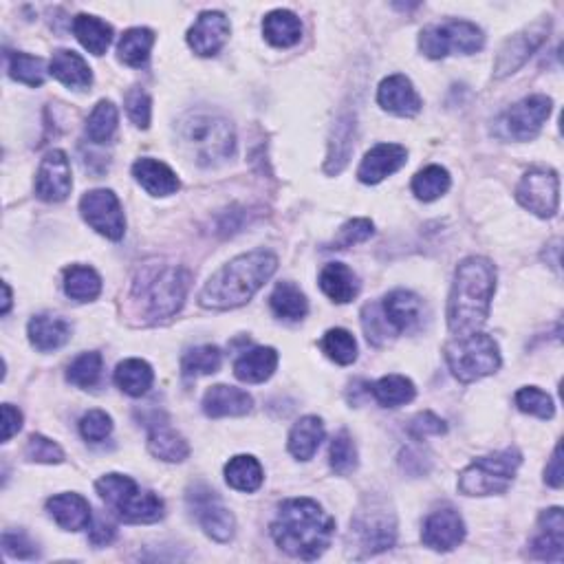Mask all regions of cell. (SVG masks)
Segmentation results:
<instances>
[{
  "label": "cell",
  "instance_id": "1",
  "mask_svg": "<svg viewBox=\"0 0 564 564\" xmlns=\"http://www.w3.org/2000/svg\"><path fill=\"white\" fill-rule=\"evenodd\" d=\"M335 534V518L311 501L289 498L271 520V538L276 545L300 560H316L329 549Z\"/></svg>",
  "mask_w": 564,
  "mask_h": 564
},
{
  "label": "cell",
  "instance_id": "2",
  "mask_svg": "<svg viewBox=\"0 0 564 564\" xmlns=\"http://www.w3.org/2000/svg\"><path fill=\"white\" fill-rule=\"evenodd\" d=\"M496 291V267L483 256H470L457 267L448 300V327L454 335L479 331L490 318Z\"/></svg>",
  "mask_w": 564,
  "mask_h": 564
},
{
  "label": "cell",
  "instance_id": "3",
  "mask_svg": "<svg viewBox=\"0 0 564 564\" xmlns=\"http://www.w3.org/2000/svg\"><path fill=\"white\" fill-rule=\"evenodd\" d=\"M276 269L278 258L267 249H254V252L236 256L205 282L199 294V305L216 311L243 307L274 276Z\"/></svg>",
  "mask_w": 564,
  "mask_h": 564
},
{
  "label": "cell",
  "instance_id": "4",
  "mask_svg": "<svg viewBox=\"0 0 564 564\" xmlns=\"http://www.w3.org/2000/svg\"><path fill=\"white\" fill-rule=\"evenodd\" d=\"M192 274L181 265H141L133 282V300L150 322L172 318L186 302Z\"/></svg>",
  "mask_w": 564,
  "mask_h": 564
},
{
  "label": "cell",
  "instance_id": "5",
  "mask_svg": "<svg viewBox=\"0 0 564 564\" xmlns=\"http://www.w3.org/2000/svg\"><path fill=\"white\" fill-rule=\"evenodd\" d=\"M181 148L199 166H219L234 155L236 135L230 119L208 111H192L177 124Z\"/></svg>",
  "mask_w": 564,
  "mask_h": 564
},
{
  "label": "cell",
  "instance_id": "6",
  "mask_svg": "<svg viewBox=\"0 0 564 564\" xmlns=\"http://www.w3.org/2000/svg\"><path fill=\"white\" fill-rule=\"evenodd\" d=\"M95 490L102 501L126 523H157L164 518V501L155 492H146L124 474H106L97 479Z\"/></svg>",
  "mask_w": 564,
  "mask_h": 564
},
{
  "label": "cell",
  "instance_id": "7",
  "mask_svg": "<svg viewBox=\"0 0 564 564\" xmlns=\"http://www.w3.org/2000/svg\"><path fill=\"white\" fill-rule=\"evenodd\" d=\"M397 540V518L382 498H366L351 520V551L355 558H371Z\"/></svg>",
  "mask_w": 564,
  "mask_h": 564
},
{
  "label": "cell",
  "instance_id": "8",
  "mask_svg": "<svg viewBox=\"0 0 564 564\" xmlns=\"http://www.w3.org/2000/svg\"><path fill=\"white\" fill-rule=\"evenodd\" d=\"M523 463V454L516 448L487 454L472 461L459 476V490L465 496L503 494L512 487L516 472Z\"/></svg>",
  "mask_w": 564,
  "mask_h": 564
},
{
  "label": "cell",
  "instance_id": "9",
  "mask_svg": "<svg viewBox=\"0 0 564 564\" xmlns=\"http://www.w3.org/2000/svg\"><path fill=\"white\" fill-rule=\"evenodd\" d=\"M443 353H446V362L452 375L463 384H470L476 382V379L492 375L498 371V366H501L498 344L490 335L479 331L452 340L450 344H446Z\"/></svg>",
  "mask_w": 564,
  "mask_h": 564
},
{
  "label": "cell",
  "instance_id": "10",
  "mask_svg": "<svg viewBox=\"0 0 564 564\" xmlns=\"http://www.w3.org/2000/svg\"><path fill=\"white\" fill-rule=\"evenodd\" d=\"M485 45L483 31L468 20H448L441 25H430L421 31L419 49L426 58L441 60L450 53H476Z\"/></svg>",
  "mask_w": 564,
  "mask_h": 564
},
{
  "label": "cell",
  "instance_id": "11",
  "mask_svg": "<svg viewBox=\"0 0 564 564\" xmlns=\"http://www.w3.org/2000/svg\"><path fill=\"white\" fill-rule=\"evenodd\" d=\"M551 115V100L547 95H529L501 115L496 122V133L503 139L529 141L534 139L540 128Z\"/></svg>",
  "mask_w": 564,
  "mask_h": 564
},
{
  "label": "cell",
  "instance_id": "12",
  "mask_svg": "<svg viewBox=\"0 0 564 564\" xmlns=\"http://www.w3.org/2000/svg\"><path fill=\"white\" fill-rule=\"evenodd\" d=\"M516 199L531 214L540 216V219H551V216L558 212V201H560L558 175L553 170H545V168L529 170L518 183Z\"/></svg>",
  "mask_w": 564,
  "mask_h": 564
},
{
  "label": "cell",
  "instance_id": "13",
  "mask_svg": "<svg viewBox=\"0 0 564 564\" xmlns=\"http://www.w3.org/2000/svg\"><path fill=\"white\" fill-rule=\"evenodd\" d=\"M82 219L89 223L97 234L111 241H119L126 232V219L122 203L113 190H91L80 201Z\"/></svg>",
  "mask_w": 564,
  "mask_h": 564
},
{
  "label": "cell",
  "instance_id": "14",
  "mask_svg": "<svg viewBox=\"0 0 564 564\" xmlns=\"http://www.w3.org/2000/svg\"><path fill=\"white\" fill-rule=\"evenodd\" d=\"M192 514L197 516L201 529L216 542H230L236 531L234 514L227 509L214 490L205 485H197L188 494Z\"/></svg>",
  "mask_w": 564,
  "mask_h": 564
},
{
  "label": "cell",
  "instance_id": "15",
  "mask_svg": "<svg viewBox=\"0 0 564 564\" xmlns=\"http://www.w3.org/2000/svg\"><path fill=\"white\" fill-rule=\"evenodd\" d=\"M549 27H551L549 20H538V23L509 38L501 47V51H498V58L494 64L496 78H507V75H512L523 67V64L538 51L542 42L547 40Z\"/></svg>",
  "mask_w": 564,
  "mask_h": 564
},
{
  "label": "cell",
  "instance_id": "16",
  "mask_svg": "<svg viewBox=\"0 0 564 564\" xmlns=\"http://www.w3.org/2000/svg\"><path fill=\"white\" fill-rule=\"evenodd\" d=\"M71 164L67 153L62 150H51L40 161L36 175V197L47 203H60L71 194Z\"/></svg>",
  "mask_w": 564,
  "mask_h": 564
},
{
  "label": "cell",
  "instance_id": "17",
  "mask_svg": "<svg viewBox=\"0 0 564 564\" xmlns=\"http://www.w3.org/2000/svg\"><path fill=\"white\" fill-rule=\"evenodd\" d=\"M465 538V523L457 509L443 507L432 512L426 523H423L421 540L423 545L435 551H452L457 549Z\"/></svg>",
  "mask_w": 564,
  "mask_h": 564
},
{
  "label": "cell",
  "instance_id": "18",
  "mask_svg": "<svg viewBox=\"0 0 564 564\" xmlns=\"http://www.w3.org/2000/svg\"><path fill=\"white\" fill-rule=\"evenodd\" d=\"M230 38V20L221 12H203L188 31V45L201 58L216 56Z\"/></svg>",
  "mask_w": 564,
  "mask_h": 564
},
{
  "label": "cell",
  "instance_id": "19",
  "mask_svg": "<svg viewBox=\"0 0 564 564\" xmlns=\"http://www.w3.org/2000/svg\"><path fill=\"white\" fill-rule=\"evenodd\" d=\"M382 309L397 333L419 331L428 316L423 300L406 289H397L393 294H388L382 302Z\"/></svg>",
  "mask_w": 564,
  "mask_h": 564
},
{
  "label": "cell",
  "instance_id": "20",
  "mask_svg": "<svg viewBox=\"0 0 564 564\" xmlns=\"http://www.w3.org/2000/svg\"><path fill=\"white\" fill-rule=\"evenodd\" d=\"M406 161L408 153L404 146L379 144L373 150H368L366 157L362 159L360 170H357V179L366 183V186H375V183L395 175L399 168H404Z\"/></svg>",
  "mask_w": 564,
  "mask_h": 564
},
{
  "label": "cell",
  "instance_id": "21",
  "mask_svg": "<svg viewBox=\"0 0 564 564\" xmlns=\"http://www.w3.org/2000/svg\"><path fill=\"white\" fill-rule=\"evenodd\" d=\"M377 102L384 111L399 117H415L421 111V97L406 75H390L377 89Z\"/></svg>",
  "mask_w": 564,
  "mask_h": 564
},
{
  "label": "cell",
  "instance_id": "22",
  "mask_svg": "<svg viewBox=\"0 0 564 564\" xmlns=\"http://www.w3.org/2000/svg\"><path fill=\"white\" fill-rule=\"evenodd\" d=\"M531 553L538 560L562 562L564 556V518L560 507H551L540 514L538 531L531 540Z\"/></svg>",
  "mask_w": 564,
  "mask_h": 564
},
{
  "label": "cell",
  "instance_id": "23",
  "mask_svg": "<svg viewBox=\"0 0 564 564\" xmlns=\"http://www.w3.org/2000/svg\"><path fill=\"white\" fill-rule=\"evenodd\" d=\"M254 406V399L236 386H212L203 397V412L212 419L219 417H243Z\"/></svg>",
  "mask_w": 564,
  "mask_h": 564
},
{
  "label": "cell",
  "instance_id": "24",
  "mask_svg": "<svg viewBox=\"0 0 564 564\" xmlns=\"http://www.w3.org/2000/svg\"><path fill=\"white\" fill-rule=\"evenodd\" d=\"M133 177L137 183L153 197H170L179 190V179L175 170L168 168L164 161L157 159H137L133 164Z\"/></svg>",
  "mask_w": 564,
  "mask_h": 564
},
{
  "label": "cell",
  "instance_id": "25",
  "mask_svg": "<svg viewBox=\"0 0 564 564\" xmlns=\"http://www.w3.org/2000/svg\"><path fill=\"white\" fill-rule=\"evenodd\" d=\"M51 518L67 531H82L91 525V505L80 494H58L47 501Z\"/></svg>",
  "mask_w": 564,
  "mask_h": 564
},
{
  "label": "cell",
  "instance_id": "26",
  "mask_svg": "<svg viewBox=\"0 0 564 564\" xmlns=\"http://www.w3.org/2000/svg\"><path fill=\"white\" fill-rule=\"evenodd\" d=\"M49 73L73 91L89 89L93 82V73L89 64H86L80 53L69 49H58L53 53V58L49 62Z\"/></svg>",
  "mask_w": 564,
  "mask_h": 564
},
{
  "label": "cell",
  "instance_id": "27",
  "mask_svg": "<svg viewBox=\"0 0 564 564\" xmlns=\"http://www.w3.org/2000/svg\"><path fill=\"white\" fill-rule=\"evenodd\" d=\"M29 340L42 353L58 351L71 340V324L60 316L40 313L29 320Z\"/></svg>",
  "mask_w": 564,
  "mask_h": 564
},
{
  "label": "cell",
  "instance_id": "28",
  "mask_svg": "<svg viewBox=\"0 0 564 564\" xmlns=\"http://www.w3.org/2000/svg\"><path fill=\"white\" fill-rule=\"evenodd\" d=\"M278 366V353L271 346H256L245 351L234 364V375L245 384H263L274 375Z\"/></svg>",
  "mask_w": 564,
  "mask_h": 564
},
{
  "label": "cell",
  "instance_id": "29",
  "mask_svg": "<svg viewBox=\"0 0 564 564\" xmlns=\"http://www.w3.org/2000/svg\"><path fill=\"white\" fill-rule=\"evenodd\" d=\"M320 289L338 305H346L360 294V280L344 263H329L320 271Z\"/></svg>",
  "mask_w": 564,
  "mask_h": 564
},
{
  "label": "cell",
  "instance_id": "30",
  "mask_svg": "<svg viewBox=\"0 0 564 564\" xmlns=\"http://www.w3.org/2000/svg\"><path fill=\"white\" fill-rule=\"evenodd\" d=\"M263 34L269 45H274L278 49H287L300 42L302 23L294 12H289V9H276V12H269L265 16Z\"/></svg>",
  "mask_w": 564,
  "mask_h": 564
},
{
  "label": "cell",
  "instance_id": "31",
  "mask_svg": "<svg viewBox=\"0 0 564 564\" xmlns=\"http://www.w3.org/2000/svg\"><path fill=\"white\" fill-rule=\"evenodd\" d=\"M148 450L153 457L166 463H181L188 459L190 446L177 430H172L168 423H155L148 435Z\"/></svg>",
  "mask_w": 564,
  "mask_h": 564
},
{
  "label": "cell",
  "instance_id": "32",
  "mask_svg": "<svg viewBox=\"0 0 564 564\" xmlns=\"http://www.w3.org/2000/svg\"><path fill=\"white\" fill-rule=\"evenodd\" d=\"M73 34L80 40V45L89 53H93V56H104L106 49L111 47L113 42V27L89 14L75 16Z\"/></svg>",
  "mask_w": 564,
  "mask_h": 564
},
{
  "label": "cell",
  "instance_id": "33",
  "mask_svg": "<svg viewBox=\"0 0 564 564\" xmlns=\"http://www.w3.org/2000/svg\"><path fill=\"white\" fill-rule=\"evenodd\" d=\"M324 439V423L320 417H302L289 435V452L298 461H309L318 452L320 443Z\"/></svg>",
  "mask_w": 564,
  "mask_h": 564
},
{
  "label": "cell",
  "instance_id": "34",
  "mask_svg": "<svg viewBox=\"0 0 564 564\" xmlns=\"http://www.w3.org/2000/svg\"><path fill=\"white\" fill-rule=\"evenodd\" d=\"M353 133H355V119L351 113H344L338 117V122L333 126V137L329 144V157H327V172L329 175H338L349 164L353 153Z\"/></svg>",
  "mask_w": 564,
  "mask_h": 564
},
{
  "label": "cell",
  "instance_id": "35",
  "mask_svg": "<svg viewBox=\"0 0 564 564\" xmlns=\"http://www.w3.org/2000/svg\"><path fill=\"white\" fill-rule=\"evenodd\" d=\"M269 305L278 318L289 322L302 320L309 311V302L305 294H302L300 287H296L294 282H278L276 289L271 291L269 296Z\"/></svg>",
  "mask_w": 564,
  "mask_h": 564
},
{
  "label": "cell",
  "instance_id": "36",
  "mask_svg": "<svg viewBox=\"0 0 564 564\" xmlns=\"http://www.w3.org/2000/svg\"><path fill=\"white\" fill-rule=\"evenodd\" d=\"M368 393H373L379 406L399 408L415 399L417 388L404 375H386L382 379H377L373 386H368Z\"/></svg>",
  "mask_w": 564,
  "mask_h": 564
},
{
  "label": "cell",
  "instance_id": "37",
  "mask_svg": "<svg viewBox=\"0 0 564 564\" xmlns=\"http://www.w3.org/2000/svg\"><path fill=\"white\" fill-rule=\"evenodd\" d=\"M225 481L238 492L252 494L263 485L265 474L254 457H249V454H238V457L230 459V463L225 465Z\"/></svg>",
  "mask_w": 564,
  "mask_h": 564
},
{
  "label": "cell",
  "instance_id": "38",
  "mask_svg": "<svg viewBox=\"0 0 564 564\" xmlns=\"http://www.w3.org/2000/svg\"><path fill=\"white\" fill-rule=\"evenodd\" d=\"M155 382V373L144 360H124L115 371V384L130 397L146 395Z\"/></svg>",
  "mask_w": 564,
  "mask_h": 564
},
{
  "label": "cell",
  "instance_id": "39",
  "mask_svg": "<svg viewBox=\"0 0 564 564\" xmlns=\"http://www.w3.org/2000/svg\"><path fill=\"white\" fill-rule=\"evenodd\" d=\"M153 45H155V34L150 29L146 27L128 29L117 45L119 60L135 69L144 67L150 58V49H153Z\"/></svg>",
  "mask_w": 564,
  "mask_h": 564
},
{
  "label": "cell",
  "instance_id": "40",
  "mask_svg": "<svg viewBox=\"0 0 564 564\" xmlns=\"http://www.w3.org/2000/svg\"><path fill=\"white\" fill-rule=\"evenodd\" d=\"M64 291L67 296L78 302H89L100 296L102 278L93 267L71 265L64 271Z\"/></svg>",
  "mask_w": 564,
  "mask_h": 564
},
{
  "label": "cell",
  "instance_id": "41",
  "mask_svg": "<svg viewBox=\"0 0 564 564\" xmlns=\"http://www.w3.org/2000/svg\"><path fill=\"white\" fill-rule=\"evenodd\" d=\"M117 122V106L108 100L97 102L89 115V122H86V137H89L93 144H108L115 135Z\"/></svg>",
  "mask_w": 564,
  "mask_h": 564
},
{
  "label": "cell",
  "instance_id": "42",
  "mask_svg": "<svg viewBox=\"0 0 564 564\" xmlns=\"http://www.w3.org/2000/svg\"><path fill=\"white\" fill-rule=\"evenodd\" d=\"M450 190V172L441 166H428L419 170L412 179V192L419 201H437Z\"/></svg>",
  "mask_w": 564,
  "mask_h": 564
},
{
  "label": "cell",
  "instance_id": "43",
  "mask_svg": "<svg viewBox=\"0 0 564 564\" xmlns=\"http://www.w3.org/2000/svg\"><path fill=\"white\" fill-rule=\"evenodd\" d=\"M221 362H223L221 351L212 344H203V346H197V349H192V351L183 355L181 373H183V377H188V379L212 375V373L219 371Z\"/></svg>",
  "mask_w": 564,
  "mask_h": 564
},
{
  "label": "cell",
  "instance_id": "44",
  "mask_svg": "<svg viewBox=\"0 0 564 564\" xmlns=\"http://www.w3.org/2000/svg\"><path fill=\"white\" fill-rule=\"evenodd\" d=\"M322 351L327 353L329 360L340 366H349L357 360V342L353 338V333L346 329H331L324 333V338L320 342Z\"/></svg>",
  "mask_w": 564,
  "mask_h": 564
},
{
  "label": "cell",
  "instance_id": "45",
  "mask_svg": "<svg viewBox=\"0 0 564 564\" xmlns=\"http://www.w3.org/2000/svg\"><path fill=\"white\" fill-rule=\"evenodd\" d=\"M102 368H104V360L100 353H82L80 357H75L69 366V382L78 388H93L97 386L102 377Z\"/></svg>",
  "mask_w": 564,
  "mask_h": 564
},
{
  "label": "cell",
  "instance_id": "46",
  "mask_svg": "<svg viewBox=\"0 0 564 564\" xmlns=\"http://www.w3.org/2000/svg\"><path fill=\"white\" fill-rule=\"evenodd\" d=\"M9 75H12L16 82H23L36 89V86L45 84L47 69H45V62H42V58L18 51L9 56Z\"/></svg>",
  "mask_w": 564,
  "mask_h": 564
},
{
  "label": "cell",
  "instance_id": "47",
  "mask_svg": "<svg viewBox=\"0 0 564 564\" xmlns=\"http://www.w3.org/2000/svg\"><path fill=\"white\" fill-rule=\"evenodd\" d=\"M329 459L333 472L340 476H349L357 470V448L353 443V437L349 435V430H340L338 435L333 437L329 448Z\"/></svg>",
  "mask_w": 564,
  "mask_h": 564
},
{
  "label": "cell",
  "instance_id": "48",
  "mask_svg": "<svg viewBox=\"0 0 564 564\" xmlns=\"http://www.w3.org/2000/svg\"><path fill=\"white\" fill-rule=\"evenodd\" d=\"M362 327H364L368 342L375 346L386 344L397 333L393 329V324L388 322L382 305H366L362 309Z\"/></svg>",
  "mask_w": 564,
  "mask_h": 564
},
{
  "label": "cell",
  "instance_id": "49",
  "mask_svg": "<svg viewBox=\"0 0 564 564\" xmlns=\"http://www.w3.org/2000/svg\"><path fill=\"white\" fill-rule=\"evenodd\" d=\"M516 406L518 410L527 412V415H536L540 419H551L556 406H553V399L536 386H525L516 393Z\"/></svg>",
  "mask_w": 564,
  "mask_h": 564
},
{
  "label": "cell",
  "instance_id": "50",
  "mask_svg": "<svg viewBox=\"0 0 564 564\" xmlns=\"http://www.w3.org/2000/svg\"><path fill=\"white\" fill-rule=\"evenodd\" d=\"M25 457L36 463H62L64 452L56 441H51L42 435H31L25 446Z\"/></svg>",
  "mask_w": 564,
  "mask_h": 564
},
{
  "label": "cell",
  "instance_id": "51",
  "mask_svg": "<svg viewBox=\"0 0 564 564\" xmlns=\"http://www.w3.org/2000/svg\"><path fill=\"white\" fill-rule=\"evenodd\" d=\"M80 432L86 441L100 443L113 432V419L104 410H89L80 419Z\"/></svg>",
  "mask_w": 564,
  "mask_h": 564
},
{
  "label": "cell",
  "instance_id": "52",
  "mask_svg": "<svg viewBox=\"0 0 564 564\" xmlns=\"http://www.w3.org/2000/svg\"><path fill=\"white\" fill-rule=\"evenodd\" d=\"M373 232H375V225L368 219H353L346 225H342V230L338 232V236H335L331 249H346L357 243H364L373 236Z\"/></svg>",
  "mask_w": 564,
  "mask_h": 564
},
{
  "label": "cell",
  "instance_id": "53",
  "mask_svg": "<svg viewBox=\"0 0 564 564\" xmlns=\"http://www.w3.org/2000/svg\"><path fill=\"white\" fill-rule=\"evenodd\" d=\"M126 111L128 117L133 119L137 128H148L150 126V115H153V102L150 95L144 89H130L126 93Z\"/></svg>",
  "mask_w": 564,
  "mask_h": 564
},
{
  "label": "cell",
  "instance_id": "54",
  "mask_svg": "<svg viewBox=\"0 0 564 564\" xmlns=\"http://www.w3.org/2000/svg\"><path fill=\"white\" fill-rule=\"evenodd\" d=\"M446 432H448L446 421L437 417L435 412H421V415H417L408 423V435L415 441L446 435Z\"/></svg>",
  "mask_w": 564,
  "mask_h": 564
},
{
  "label": "cell",
  "instance_id": "55",
  "mask_svg": "<svg viewBox=\"0 0 564 564\" xmlns=\"http://www.w3.org/2000/svg\"><path fill=\"white\" fill-rule=\"evenodd\" d=\"M3 549L7 556L18 558V560H31L38 556L36 545L23 534V531H5Z\"/></svg>",
  "mask_w": 564,
  "mask_h": 564
},
{
  "label": "cell",
  "instance_id": "56",
  "mask_svg": "<svg viewBox=\"0 0 564 564\" xmlns=\"http://www.w3.org/2000/svg\"><path fill=\"white\" fill-rule=\"evenodd\" d=\"M20 428H23V412L14 408L12 404H5L3 406V441L7 443Z\"/></svg>",
  "mask_w": 564,
  "mask_h": 564
},
{
  "label": "cell",
  "instance_id": "57",
  "mask_svg": "<svg viewBox=\"0 0 564 564\" xmlns=\"http://www.w3.org/2000/svg\"><path fill=\"white\" fill-rule=\"evenodd\" d=\"M89 538L93 545H108V542H113L117 529L113 523H108L106 518H97L93 525H89Z\"/></svg>",
  "mask_w": 564,
  "mask_h": 564
},
{
  "label": "cell",
  "instance_id": "58",
  "mask_svg": "<svg viewBox=\"0 0 564 564\" xmlns=\"http://www.w3.org/2000/svg\"><path fill=\"white\" fill-rule=\"evenodd\" d=\"M545 481L551 487H562V446L558 443L556 450H553V457L545 470Z\"/></svg>",
  "mask_w": 564,
  "mask_h": 564
},
{
  "label": "cell",
  "instance_id": "59",
  "mask_svg": "<svg viewBox=\"0 0 564 564\" xmlns=\"http://www.w3.org/2000/svg\"><path fill=\"white\" fill-rule=\"evenodd\" d=\"M3 289H5V300H3V316H7L9 307H12V289H9L7 282H5V285H3Z\"/></svg>",
  "mask_w": 564,
  "mask_h": 564
}]
</instances>
